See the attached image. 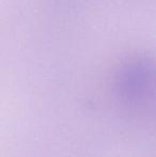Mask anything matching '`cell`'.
I'll use <instances>...</instances> for the list:
<instances>
[]
</instances>
